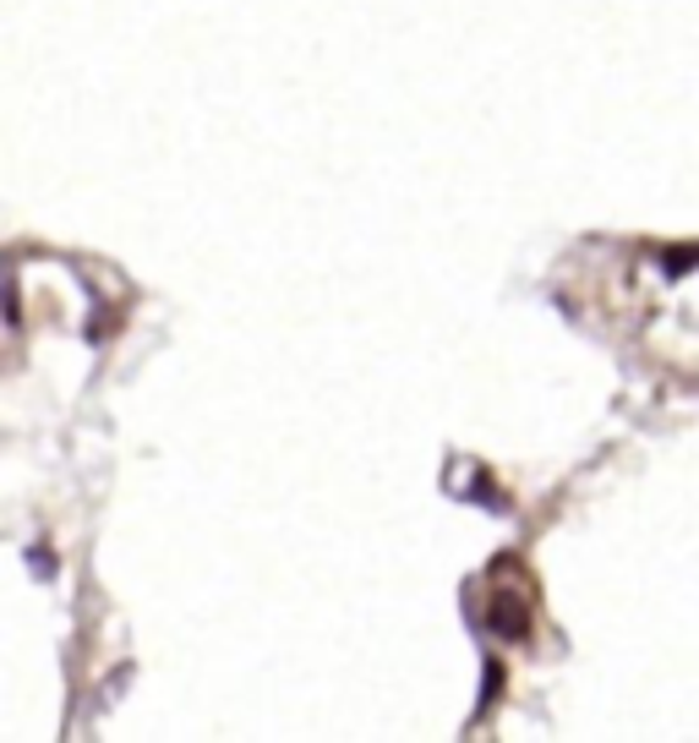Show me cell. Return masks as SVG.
Instances as JSON below:
<instances>
[{"label": "cell", "instance_id": "6da1fadb", "mask_svg": "<svg viewBox=\"0 0 699 743\" xmlns=\"http://www.w3.org/2000/svg\"><path fill=\"white\" fill-rule=\"evenodd\" d=\"M487 629L503 634V640H525V634H530V601H525L519 590H498V596L487 601Z\"/></svg>", "mask_w": 699, "mask_h": 743}]
</instances>
